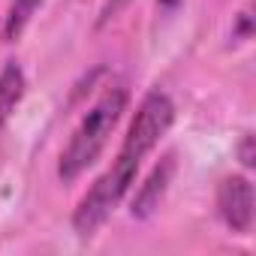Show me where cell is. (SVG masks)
<instances>
[{
    "mask_svg": "<svg viewBox=\"0 0 256 256\" xmlns=\"http://www.w3.org/2000/svg\"><path fill=\"white\" fill-rule=\"evenodd\" d=\"M126 102H130L126 88H112V90H106V94L90 106V112L82 118V124L76 126L70 145H66L64 154H60L58 178H60L64 184H72L82 172H88V169L96 163V157L102 154L108 136L114 133L118 120H120L124 112H126Z\"/></svg>",
    "mask_w": 256,
    "mask_h": 256,
    "instance_id": "obj_1",
    "label": "cell"
},
{
    "mask_svg": "<svg viewBox=\"0 0 256 256\" xmlns=\"http://www.w3.org/2000/svg\"><path fill=\"white\" fill-rule=\"evenodd\" d=\"M136 172H139V160H130V157H120L118 154V160L112 163V169L102 172L94 181V187L78 199V205L72 211V229L82 238H90L112 217V211L120 205V199L126 196V190L133 187Z\"/></svg>",
    "mask_w": 256,
    "mask_h": 256,
    "instance_id": "obj_2",
    "label": "cell"
},
{
    "mask_svg": "<svg viewBox=\"0 0 256 256\" xmlns=\"http://www.w3.org/2000/svg\"><path fill=\"white\" fill-rule=\"evenodd\" d=\"M172 120H175V102L163 90H151L139 102V108H136V114L130 120V130H126L124 145H120L118 154L142 163L145 154L154 151V145L166 136V130L172 126Z\"/></svg>",
    "mask_w": 256,
    "mask_h": 256,
    "instance_id": "obj_3",
    "label": "cell"
},
{
    "mask_svg": "<svg viewBox=\"0 0 256 256\" xmlns=\"http://www.w3.org/2000/svg\"><path fill=\"white\" fill-rule=\"evenodd\" d=\"M217 211H220L223 223L235 235H250V229H253V211H256L250 178H244V175L223 178L217 184Z\"/></svg>",
    "mask_w": 256,
    "mask_h": 256,
    "instance_id": "obj_4",
    "label": "cell"
},
{
    "mask_svg": "<svg viewBox=\"0 0 256 256\" xmlns=\"http://www.w3.org/2000/svg\"><path fill=\"white\" fill-rule=\"evenodd\" d=\"M172 175H175V154H166L154 169H151V175H148V181L136 190V199H133V217H139V220H148L157 208H160V202H163V196H166V190H169V184H172Z\"/></svg>",
    "mask_w": 256,
    "mask_h": 256,
    "instance_id": "obj_5",
    "label": "cell"
},
{
    "mask_svg": "<svg viewBox=\"0 0 256 256\" xmlns=\"http://www.w3.org/2000/svg\"><path fill=\"white\" fill-rule=\"evenodd\" d=\"M24 88H28V82H24V70L18 64H6L4 70H0V130L6 126V120L12 118L16 106L22 102Z\"/></svg>",
    "mask_w": 256,
    "mask_h": 256,
    "instance_id": "obj_6",
    "label": "cell"
},
{
    "mask_svg": "<svg viewBox=\"0 0 256 256\" xmlns=\"http://www.w3.org/2000/svg\"><path fill=\"white\" fill-rule=\"evenodd\" d=\"M40 4H42V0H12L10 16H6V24H4V40H6V42H16V40L24 34L28 22H30V16L40 10Z\"/></svg>",
    "mask_w": 256,
    "mask_h": 256,
    "instance_id": "obj_7",
    "label": "cell"
},
{
    "mask_svg": "<svg viewBox=\"0 0 256 256\" xmlns=\"http://www.w3.org/2000/svg\"><path fill=\"white\" fill-rule=\"evenodd\" d=\"M238 157H241V163H244L247 169L256 163V154H253V136H244V139H241V145H238Z\"/></svg>",
    "mask_w": 256,
    "mask_h": 256,
    "instance_id": "obj_8",
    "label": "cell"
},
{
    "mask_svg": "<svg viewBox=\"0 0 256 256\" xmlns=\"http://www.w3.org/2000/svg\"><path fill=\"white\" fill-rule=\"evenodd\" d=\"M235 36H238V40H247V36H250V12H247V10L238 16V30H235Z\"/></svg>",
    "mask_w": 256,
    "mask_h": 256,
    "instance_id": "obj_9",
    "label": "cell"
},
{
    "mask_svg": "<svg viewBox=\"0 0 256 256\" xmlns=\"http://www.w3.org/2000/svg\"><path fill=\"white\" fill-rule=\"evenodd\" d=\"M157 4H160V6H163V10H175V6H178V4H181V0H157Z\"/></svg>",
    "mask_w": 256,
    "mask_h": 256,
    "instance_id": "obj_10",
    "label": "cell"
}]
</instances>
